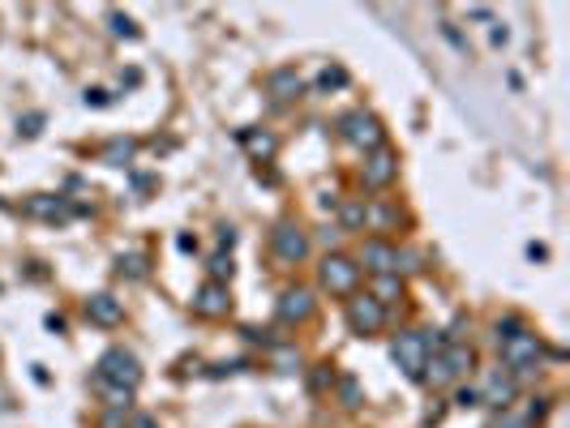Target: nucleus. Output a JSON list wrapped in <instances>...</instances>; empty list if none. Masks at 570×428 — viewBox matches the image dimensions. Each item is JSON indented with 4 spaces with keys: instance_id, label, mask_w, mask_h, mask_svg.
Listing matches in <instances>:
<instances>
[{
    "instance_id": "nucleus-1",
    "label": "nucleus",
    "mask_w": 570,
    "mask_h": 428,
    "mask_svg": "<svg viewBox=\"0 0 570 428\" xmlns=\"http://www.w3.org/2000/svg\"><path fill=\"white\" fill-rule=\"evenodd\" d=\"M497 352H502V364H506L515 377H532V373L541 369V360H545V343H541V334H532L523 326V330H515L511 338H502Z\"/></svg>"
},
{
    "instance_id": "nucleus-2",
    "label": "nucleus",
    "mask_w": 570,
    "mask_h": 428,
    "mask_svg": "<svg viewBox=\"0 0 570 428\" xmlns=\"http://www.w3.org/2000/svg\"><path fill=\"white\" fill-rule=\"evenodd\" d=\"M95 381H107V385H121V390H138L142 385V364L133 352H124V347H112V352H103L99 356V369H95Z\"/></svg>"
},
{
    "instance_id": "nucleus-3",
    "label": "nucleus",
    "mask_w": 570,
    "mask_h": 428,
    "mask_svg": "<svg viewBox=\"0 0 570 428\" xmlns=\"http://www.w3.org/2000/svg\"><path fill=\"white\" fill-rule=\"evenodd\" d=\"M339 133H344L347 146H356V150H365V155H373L382 142V120L373 116V112H347L344 120H339Z\"/></svg>"
},
{
    "instance_id": "nucleus-4",
    "label": "nucleus",
    "mask_w": 570,
    "mask_h": 428,
    "mask_svg": "<svg viewBox=\"0 0 570 428\" xmlns=\"http://www.w3.org/2000/svg\"><path fill=\"white\" fill-rule=\"evenodd\" d=\"M318 274H322V287L330 296H356V287H360V266L344 258V253H326Z\"/></svg>"
},
{
    "instance_id": "nucleus-5",
    "label": "nucleus",
    "mask_w": 570,
    "mask_h": 428,
    "mask_svg": "<svg viewBox=\"0 0 570 428\" xmlns=\"http://www.w3.org/2000/svg\"><path fill=\"white\" fill-rule=\"evenodd\" d=\"M391 356H395V364L408 373L412 381H421L424 373V360H429V347H424V334L421 330H408L395 338V347H391Z\"/></svg>"
},
{
    "instance_id": "nucleus-6",
    "label": "nucleus",
    "mask_w": 570,
    "mask_h": 428,
    "mask_svg": "<svg viewBox=\"0 0 570 428\" xmlns=\"http://www.w3.org/2000/svg\"><path fill=\"white\" fill-rule=\"evenodd\" d=\"M395 176H399V155L391 146H377L373 155H365V171H360L365 189H391Z\"/></svg>"
},
{
    "instance_id": "nucleus-7",
    "label": "nucleus",
    "mask_w": 570,
    "mask_h": 428,
    "mask_svg": "<svg viewBox=\"0 0 570 428\" xmlns=\"http://www.w3.org/2000/svg\"><path fill=\"white\" fill-rule=\"evenodd\" d=\"M515 399H519V377L511 369H494L489 381H485V390H480V403L497 407V411H511Z\"/></svg>"
},
{
    "instance_id": "nucleus-8",
    "label": "nucleus",
    "mask_w": 570,
    "mask_h": 428,
    "mask_svg": "<svg viewBox=\"0 0 570 428\" xmlns=\"http://www.w3.org/2000/svg\"><path fill=\"white\" fill-rule=\"evenodd\" d=\"M347 326L356 334H377L386 326V309L373 296H356V300H347Z\"/></svg>"
},
{
    "instance_id": "nucleus-9",
    "label": "nucleus",
    "mask_w": 570,
    "mask_h": 428,
    "mask_svg": "<svg viewBox=\"0 0 570 428\" xmlns=\"http://www.w3.org/2000/svg\"><path fill=\"white\" fill-rule=\"evenodd\" d=\"M271 240H274V258H279V262L297 266V262H305V258H309V236L300 232L297 223H279Z\"/></svg>"
},
{
    "instance_id": "nucleus-10",
    "label": "nucleus",
    "mask_w": 570,
    "mask_h": 428,
    "mask_svg": "<svg viewBox=\"0 0 570 428\" xmlns=\"http://www.w3.org/2000/svg\"><path fill=\"white\" fill-rule=\"evenodd\" d=\"M274 313H279L283 326H297V321H305V317L313 313V291H309V287H288V291L279 296Z\"/></svg>"
},
{
    "instance_id": "nucleus-11",
    "label": "nucleus",
    "mask_w": 570,
    "mask_h": 428,
    "mask_svg": "<svg viewBox=\"0 0 570 428\" xmlns=\"http://www.w3.org/2000/svg\"><path fill=\"white\" fill-rule=\"evenodd\" d=\"M194 313H202V317H227L232 313L227 283H202L198 296H194Z\"/></svg>"
},
{
    "instance_id": "nucleus-12",
    "label": "nucleus",
    "mask_w": 570,
    "mask_h": 428,
    "mask_svg": "<svg viewBox=\"0 0 570 428\" xmlns=\"http://www.w3.org/2000/svg\"><path fill=\"white\" fill-rule=\"evenodd\" d=\"M86 317H91L95 326H103V330H112V326H121L124 321V305L116 300V296L99 291V296H91V300H86Z\"/></svg>"
},
{
    "instance_id": "nucleus-13",
    "label": "nucleus",
    "mask_w": 570,
    "mask_h": 428,
    "mask_svg": "<svg viewBox=\"0 0 570 428\" xmlns=\"http://www.w3.org/2000/svg\"><path fill=\"white\" fill-rule=\"evenodd\" d=\"M395 244H386V240H369L365 249H360V266L369 270V274H395Z\"/></svg>"
},
{
    "instance_id": "nucleus-14",
    "label": "nucleus",
    "mask_w": 570,
    "mask_h": 428,
    "mask_svg": "<svg viewBox=\"0 0 570 428\" xmlns=\"http://www.w3.org/2000/svg\"><path fill=\"white\" fill-rule=\"evenodd\" d=\"M300 91H305V82H300L297 69H274L271 77H266V95H271L274 103H292V99H300Z\"/></svg>"
},
{
    "instance_id": "nucleus-15",
    "label": "nucleus",
    "mask_w": 570,
    "mask_h": 428,
    "mask_svg": "<svg viewBox=\"0 0 570 428\" xmlns=\"http://www.w3.org/2000/svg\"><path fill=\"white\" fill-rule=\"evenodd\" d=\"M438 356H442V364H447V373H450L455 381L463 377V373H471V369H476V352H471L468 343H447V347H442Z\"/></svg>"
},
{
    "instance_id": "nucleus-16",
    "label": "nucleus",
    "mask_w": 570,
    "mask_h": 428,
    "mask_svg": "<svg viewBox=\"0 0 570 428\" xmlns=\"http://www.w3.org/2000/svg\"><path fill=\"white\" fill-rule=\"evenodd\" d=\"M26 214H35V218H69L74 214V206L65 202V197H51V193H39V197H30L26 202Z\"/></svg>"
},
{
    "instance_id": "nucleus-17",
    "label": "nucleus",
    "mask_w": 570,
    "mask_h": 428,
    "mask_svg": "<svg viewBox=\"0 0 570 428\" xmlns=\"http://www.w3.org/2000/svg\"><path fill=\"white\" fill-rule=\"evenodd\" d=\"M241 146H245L253 159H271L274 150H279V142H274V133H266V129H241Z\"/></svg>"
},
{
    "instance_id": "nucleus-18",
    "label": "nucleus",
    "mask_w": 570,
    "mask_h": 428,
    "mask_svg": "<svg viewBox=\"0 0 570 428\" xmlns=\"http://www.w3.org/2000/svg\"><path fill=\"white\" fill-rule=\"evenodd\" d=\"M373 300L382 305V309H391V305H399L403 300V279L399 274H373Z\"/></svg>"
},
{
    "instance_id": "nucleus-19",
    "label": "nucleus",
    "mask_w": 570,
    "mask_h": 428,
    "mask_svg": "<svg viewBox=\"0 0 570 428\" xmlns=\"http://www.w3.org/2000/svg\"><path fill=\"white\" fill-rule=\"evenodd\" d=\"M365 223H369L373 232H395L399 206H365Z\"/></svg>"
},
{
    "instance_id": "nucleus-20",
    "label": "nucleus",
    "mask_w": 570,
    "mask_h": 428,
    "mask_svg": "<svg viewBox=\"0 0 570 428\" xmlns=\"http://www.w3.org/2000/svg\"><path fill=\"white\" fill-rule=\"evenodd\" d=\"M95 390L103 394V403H107V411H129V407H133V394H129V390H121V385H107V381H95Z\"/></svg>"
},
{
    "instance_id": "nucleus-21",
    "label": "nucleus",
    "mask_w": 570,
    "mask_h": 428,
    "mask_svg": "<svg viewBox=\"0 0 570 428\" xmlns=\"http://www.w3.org/2000/svg\"><path fill=\"white\" fill-rule=\"evenodd\" d=\"M365 227V202H344L339 206V232H360Z\"/></svg>"
},
{
    "instance_id": "nucleus-22",
    "label": "nucleus",
    "mask_w": 570,
    "mask_h": 428,
    "mask_svg": "<svg viewBox=\"0 0 570 428\" xmlns=\"http://www.w3.org/2000/svg\"><path fill=\"white\" fill-rule=\"evenodd\" d=\"M116 274L121 279H146V258L142 253H124L121 262H116Z\"/></svg>"
},
{
    "instance_id": "nucleus-23",
    "label": "nucleus",
    "mask_w": 570,
    "mask_h": 428,
    "mask_svg": "<svg viewBox=\"0 0 570 428\" xmlns=\"http://www.w3.org/2000/svg\"><path fill=\"white\" fill-rule=\"evenodd\" d=\"M133 150H138V146L129 142V138H116V142H107L103 159H107V163H116V167H124L129 159H133Z\"/></svg>"
},
{
    "instance_id": "nucleus-24",
    "label": "nucleus",
    "mask_w": 570,
    "mask_h": 428,
    "mask_svg": "<svg viewBox=\"0 0 570 428\" xmlns=\"http://www.w3.org/2000/svg\"><path fill=\"white\" fill-rule=\"evenodd\" d=\"M339 86H347V69H339V65L322 69V77H318V91H339Z\"/></svg>"
},
{
    "instance_id": "nucleus-25",
    "label": "nucleus",
    "mask_w": 570,
    "mask_h": 428,
    "mask_svg": "<svg viewBox=\"0 0 570 428\" xmlns=\"http://www.w3.org/2000/svg\"><path fill=\"white\" fill-rule=\"evenodd\" d=\"M339 399H344V407H360V403H365V394H360L356 377H339Z\"/></svg>"
},
{
    "instance_id": "nucleus-26",
    "label": "nucleus",
    "mask_w": 570,
    "mask_h": 428,
    "mask_svg": "<svg viewBox=\"0 0 570 428\" xmlns=\"http://www.w3.org/2000/svg\"><path fill=\"white\" fill-rule=\"evenodd\" d=\"M107 22H112V35H116V39H138V35H142V30L133 26V18H124V13H112Z\"/></svg>"
},
{
    "instance_id": "nucleus-27",
    "label": "nucleus",
    "mask_w": 570,
    "mask_h": 428,
    "mask_svg": "<svg viewBox=\"0 0 570 428\" xmlns=\"http://www.w3.org/2000/svg\"><path fill=\"white\" fill-rule=\"evenodd\" d=\"M224 279H232V258H227V253H215V258H210V283H224Z\"/></svg>"
},
{
    "instance_id": "nucleus-28",
    "label": "nucleus",
    "mask_w": 570,
    "mask_h": 428,
    "mask_svg": "<svg viewBox=\"0 0 570 428\" xmlns=\"http://www.w3.org/2000/svg\"><path fill=\"white\" fill-rule=\"evenodd\" d=\"M274 364H279V373H297L300 356L292 352V347H279V352H274Z\"/></svg>"
},
{
    "instance_id": "nucleus-29",
    "label": "nucleus",
    "mask_w": 570,
    "mask_h": 428,
    "mask_svg": "<svg viewBox=\"0 0 570 428\" xmlns=\"http://www.w3.org/2000/svg\"><path fill=\"white\" fill-rule=\"evenodd\" d=\"M515 330H523V321H519V317H502V321L494 326V338L502 343V338H511Z\"/></svg>"
},
{
    "instance_id": "nucleus-30",
    "label": "nucleus",
    "mask_w": 570,
    "mask_h": 428,
    "mask_svg": "<svg viewBox=\"0 0 570 428\" xmlns=\"http://www.w3.org/2000/svg\"><path fill=\"white\" fill-rule=\"evenodd\" d=\"M455 407H480V390H459V394H455Z\"/></svg>"
},
{
    "instance_id": "nucleus-31",
    "label": "nucleus",
    "mask_w": 570,
    "mask_h": 428,
    "mask_svg": "<svg viewBox=\"0 0 570 428\" xmlns=\"http://www.w3.org/2000/svg\"><path fill=\"white\" fill-rule=\"evenodd\" d=\"M39 124H44V116H26L22 124H18V133H26V138H35V133H39Z\"/></svg>"
},
{
    "instance_id": "nucleus-32",
    "label": "nucleus",
    "mask_w": 570,
    "mask_h": 428,
    "mask_svg": "<svg viewBox=\"0 0 570 428\" xmlns=\"http://www.w3.org/2000/svg\"><path fill=\"white\" fill-rule=\"evenodd\" d=\"M107 103V91H86V107H103Z\"/></svg>"
},
{
    "instance_id": "nucleus-33",
    "label": "nucleus",
    "mask_w": 570,
    "mask_h": 428,
    "mask_svg": "<svg viewBox=\"0 0 570 428\" xmlns=\"http://www.w3.org/2000/svg\"><path fill=\"white\" fill-rule=\"evenodd\" d=\"M124 416H129V411H107V420H103V428H124Z\"/></svg>"
},
{
    "instance_id": "nucleus-34",
    "label": "nucleus",
    "mask_w": 570,
    "mask_h": 428,
    "mask_svg": "<svg viewBox=\"0 0 570 428\" xmlns=\"http://www.w3.org/2000/svg\"><path fill=\"white\" fill-rule=\"evenodd\" d=\"M219 244H224V249H232V244H236V232H232V227H219Z\"/></svg>"
},
{
    "instance_id": "nucleus-35",
    "label": "nucleus",
    "mask_w": 570,
    "mask_h": 428,
    "mask_svg": "<svg viewBox=\"0 0 570 428\" xmlns=\"http://www.w3.org/2000/svg\"><path fill=\"white\" fill-rule=\"evenodd\" d=\"M133 428H154V420L150 416H133Z\"/></svg>"
}]
</instances>
